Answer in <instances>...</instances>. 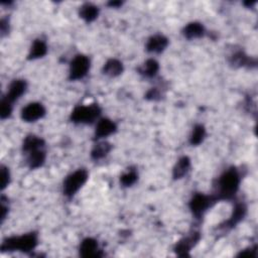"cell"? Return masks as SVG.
I'll return each mask as SVG.
<instances>
[{
	"label": "cell",
	"mask_w": 258,
	"mask_h": 258,
	"mask_svg": "<svg viewBox=\"0 0 258 258\" xmlns=\"http://www.w3.org/2000/svg\"><path fill=\"white\" fill-rule=\"evenodd\" d=\"M246 212H247V208H246L245 204L237 203L233 209L230 219L227 220L223 225H221V228H225V229L234 228L236 225H238L244 219V217L246 216Z\"/></svg>",
	"instance_id": "11"
},
{
	"label": "cell",
	"mask_w": 258,
	"mask_h": 258,
	"mask_svg": "<svg viewBox=\"0 0 258 258\" xmlns=\"http://www.w3.org/2000/svg\"><path fill=\"white\" fill-rule=\"evenodd\" d=\"M26 88H27V84L24 80H14L9 85L7 94L4 97V99L7 100L9 103L13 104L25 93Z\"/></svg>",
	"instance_id": "9"
},
{
	"label": "cell",
	"mask_w": 258,
	"mask_h": 258,
	"mask_svg": "<svg viewBox=\"0 0 258 258\" xmlns=\"http://www.w3.org/2000/svg\"><path fill=\"white\" fill-rule=\"evenodd\" d=\"M99 15V8L98 6L92 3H85L80 7V16L86 22L94 21Z\"/></svg>",
	"instance_id": "20"
},
{
	"label": "cell",
	"mask_w": 258,
	"mask_h": 258,
	"mask_svg": "<svg viewBox=\"0 0 258 258\" xmlns=\"http://www.w3.org/2000/svg\"><path fill=\"white\" fill-rule=\"evenodd\" d=\"M168 46V40L162 35H155L152 37L147 44V51L152 53H160Z\"/></svg>",
	"instance_id": "14"
},
{
	"label": "cell",
	"mask_w": 258,
	"mask_h": 258,
	"mask_svg": "<svg viewBox=\"0 0 258 258\" xmlns=\"http://www.w3.org/2000/svg\"><path fill=\"white\" fill-rule=\"evenodd\" d=\"M116 130H117V126L115 123L110 119L103 118L97 122L96 129H95V137L97 139L105 138L113 133H115Z\"/></svg>",
	"instance_id": "12"
},
{
	"label": "cell",
	"mask_w": 258,
	"mask_h": 258,
	"mask_svg": "<svg viewBox=\"0 0 258 258\" xmlns=\"http://www.w3.org/2000/svg\"><path fill=\"white\" fill-rule=\"evenodd\" d=\"M48 52V46L43 40H36L31 48L30 53H28V60H38L44 56Z\"/></svg>",
	"instance_id": "19"
},
{
	"label": "cell",
	"mask_w": 258,
	"mask_h": 258,
	"mask_svg": "<svg viewBox=\"0 0 258 258\" xmlns=\"http://www.w3.org/2000/svg\"><path fill=\"white\" fill-rule=\"evenodd\" d=\"M112 146L107 141H101L93 148L91 152V157L94 160H99L104 158L108 155V154L111 152Z\"/></svg>",
	"instance_id": "22"
},
{
	"label": "cell",
	"mask_w": 258,
	"mask_h": 258,
	"mask_svg": "<svg viewBox=\"0 0 258 258\" xmlns=\"http://www.w3.org/2000/svg\"><path fill=\"white\" fill-rule=\"evenodd\" d=\"M146 98L151 101H157V100H160L161 94L157 88H153L147 93Z\"/></svg>",
	"instance_id": "28"
},
{
	"label": "cell",
	"mask_w": 258,
	"mask_h": 258,
	"mask_svg": "<svg viewBox=\"0 0 258 258\" xmlns=\"http://www.w3.org/2000/svg\"><path fill=\"white\" fill-rule=\"evenodd\" d=\"M10 182L9 170L5 165L1 166V190H4Z\"/></svg>",
	"instance_id": "27"
},
{
	"label": "cell",
	"mask_w": 258,
	"mask_h": 258,
	"mask_svg": "<svg viewBox=\"0 0 258 258\" xmlns=\"http://www.w3.org/2000/svg\"><path fill=\"white\" fill-rule=\"evenodd\" d=\"M103 73L111 78L118 77L123 73V65L116 59H110L105 63L103 67Z\"/></svg>",
	"instance_id": "18"
},
{
	"label": "cell",
	"mask_w": 258,
	"mask_h": 258,
	"mask_svg": "<svg viewBox=\"0 0 258 258\" xmlns=\"http://www.w3.org/2000/svg\"><path fill=\"white\" fill-rule=\"evenodd\" d=\"M230 64L234 68H241V67H249L252 63L251 62H256L255 60H252L251 58L243 52H237L230 58Z\"/></svg>",
	"instance_id": "23"
},
{
	"label": "cell",
	"mask_w": 258,
	"mask_h": 258,
	"mask_svg": "<svg viewBox=\"0 0 258 258\" xmlns=\"http://www.w3.org/2000/svg\"><path fill=\"white\" fill-rule=\"evenodd\" d=\"M11 113H12V104L3 98L1 100V103H0V116H1V119L8 118L11 115Z\"/></svg>",
	"instance_id": "26"
},
{
	"label": "cell",
	"mask_w": 258,
	"mask_h": 258,
	"mask_svg": "<svg viewBox=\"0 0 258 258\" xmlns=\"http://www.w3.org/2000/svg\"><path fill=\"white\" fill-rule=\"evenodd\" d=\"M201 235L199 232H192L190 235L184 237L183 239H181L176 247H175V251L179 256H188L189 252L192 250L193 247H195L197 245V243L200 241Z\"/></svg>",
	"instance_id": "8"
},
{
	"label": "cell",
	"mask_w": 258,
	"mask_h": 258,
	"mask_svg": "<svg viewBox=\"0 0 258 258\" xmlns=\"http://www.w3.org/2000/svg\"><path fill=\"white\" fill-rule=\"evenodd\" d=\"M88 177V171L84 168H80L69 175L64 181V195L68 198L74 197L79 192V190L86 184V182H87Z\"/></svg>",
	"instance_id": "4"
},
{
	"label": "cell",
	"mask_w": 258,
	"mask_h": 258,
	"mask_svg": "<svg viewBox=\"0 0 258 258\" xmlns=\"http://www.w3.org/2000/svg\"><path fill=\"white\" fill-rule=\"evenodd\" d=\"M80 255L82 257H99L102 256L98 242L93 238H86L81 242Z\"/></svg>",
	"instance_id": "10"
},
{
	"label": "cell",
	"mask_w": 258,
	"mask_h": 258,
	"mask_svg": "<svg viewBox=\"0 0 258 258\" xmlns=\"http://www.w3.org/2000/svg\"><path fill=\"white\" fill-rule=\"evenodd\" d=\"M0 30H1V36L4 37L9 32V22L7 18H2L0 22Z\"/></svg>",
	"instance_id": "29"
},
{
	"label": "cell",
	"mask_w": 258,
	"mask_h": 258,
	"mask_svg": "<svg viewBox=\"0 0 258 258\" xmlns=\"http://www.w3.org/2000/svg\"><path fill=\"white\" fill-rule=\"evenodd\" d=\"M137 180H138V174L134 168H130L127 173L123 174L120 177V183L124 187H131L137 182Z\"/></svg>",
	"instance_id": "25"
},
{
	"label": "cell",
	"mask_w": 258,
	"mask_h": 258,
	"mask_svg": "<svg viewBox=\"0 0 258 258\" xmlns=\"http://www.w3.org/2000/svg\"><path fill=\"white\" fill-rule=\"evenodd\" d=\"M206 137V129L202 124H197L193 128V132L190 137V143L192 146H199L204 141Z\"/></svg>",
	"instance_id": "24"
},
{
	"label": "cell",
	"mask_w": 258,
	"mask_h": 258,
	"mask_svg": "<svg viewBox=\"0 0 258 258\" xmlns=\"http://www.w3.org/2000/svg\"><path fill=\"white\" fill-rule=\"evenodd\" d=\"M240 181V174L235 167L225 170L218 179L217 192L214 195L217 201L234 199L238 192Z\"/></svg>",
	"instance_id": "1"
},
{
	"label": "cell",
	"mask_w": 258,
	"mask_h": 258,
	"mask_svg": "<svg viewBox=\"0 0 258 258\" xmlns=\"http://www.w3.org/2000/svg\"><path fill=\"white\" fill-rule=\"evenodd\" d=\"M90 70V60L84 54H78L70 64V80L76 81L83 79Z\"/></svg>",
	"instance_id": "6"
},
{
	"label": "cell",
	"mask_w": 258,
	"mask_h": 258,
	"mask_svg": "<svg viewBox=\"0 0 258 258\" xmlns=\"http://www.w3.org/2000/svg\"><path fill=\"white\" fill-rule=\"evenodd\" d=\"M46 112L43 104L38 102L30 103L21 110V119L25 122H36L46 115Z\"/></svg>",
	"instance_id": "7"
},
{
	"label": "cell",
	"mask_w": 258,
	"mask_h": 258,
	"mask_svg": "<svg viewBox=\"0 0 258 258\" xmlns=\"http://www.w3.org/2000/svg\"><path fill=\"white\" fill-rule=\"evenodd\" d=\"M38 234L35 232L6 238L1 245L2 251H20L28 253L33 251L38 245Z\"/></svg>",
	"instance_id": "2"
},
{
	"label": "cell",
	"mask_w": 258,
	"mask_h": 258,
	"mask_svg": "<svg viewBox=\"0 0 258 258\" xmlns=\"http://www.w3.org/2000/svg\"><path fill=\"white\" fill-rule=\"evenodd\" d=\"M7 213H8V206H5L3 200H1V220H2V222L6 218Z\"/></svg>",
	"instance_id": "30"
},
{
	"label": "cell",
	"mask_w": 258,
	"mask_h": 258,
	"mask_svg": "<svg viewBox=\"0 0 258 258\" xmlns=\"http://www.w3.org/2000/svg\"><path fill=\"white\" fill-rule=\"evenodd\" d=\"M216 202H218L214 195H204V194H195L190 201V209L193 215L200 219L202 218L205 212L210 209Z\"/></svg>",
	"instance_id": "5"
},
{
	"label": "cell",
	"mask_w": 258,
	"mask_h": 258,
	"mask_svg": "<svg viewBox=\"0 0 258 258\" xmlns=\"http://www.w3.org/2000/svg\"><path fill=\"white\" fill-rule=\"evenodd\" d=\"M101 115V108L98 104H91L88 106H77L72 114L71 120L79 124H92Z\"/></svg>",
	"instance_id": "3"
},
{
	"label": "cell",
	"mask_w": 258,
	"mask_h": 258,
	"mask_svg": "<svg viewBox=\"0 0 258 258\" xmlns=\"http://www.w3.org/2000/svg\"><path fill=\"white\" fill-rule=\"evenodd\" d=\"M159 71V64L154 60V59H150L148 60L145 64H143L139 69L138 72L141 76L146 77V78H154L157 75Z\"/></svg>",
	"instance_id": "21"
},
{
	"label": "cell",
	"mask_w": 258,
	"mask_h": 258,
	"mask_svg": "<svg viewBox=\"0 0 258 258\" xmlns=\"http://www.w3.org/2000/svg\"><path fill=\"white\" fill-rule=\"evenodd\" d=\"M45 147H46V143L43 138L37 135H28L23 140L22 151L24 154H27L39 149H44Z\"/></svg>",
	"instance_id": "16"
},
{
	"label": "cell",
	"mask_w": 258,
	"mask_h": 258,
	"mask_svg": "<svg viewBox=\"0 0 258 258\" xmlns=\"http://www.w3.org/2000/svg\"><path fill=\"white\" fill-rule=\"evenodd\" d=\"M25 155H26L27 165L31 169H37V168L42 167L44 165V163L46 161V157H47L45 148L33 151Z\"/></svg>",
	"instance_id": "13"
},
{
	"label": "cell",
	"mask_w": 258,
	"mask_h": 258,
	"mask_svg": "<svg viewBox=\"0 0 258 258\" xmlns=\"http://www.w3.org/2000/svg\"><path fill=\"white\" fill-rule=\"evenodd\" d=\"M190 168H191V159L188 156L181 157L177 161V163L173 169V178L175 180L183 179L185 176L188 175Z\"/></svg>",
	"instance_id": "17"
},
{
	"label": "cell",
	"mask_w": 258,
	"mask_h": 258,
	"mask_svg": "<svg viewBox=\"0 0 258 258\" xmlns=\"http://www.w3.org/2000/svg\"><path fill=\"white\" fill-rule=\"evenodd\" d=\"M108 5L109 6H111V7H118V6H120V5H122V2H120V1H111V2H109L108 3Z\"/></svg>",
	"instance_id": "31"
},
{
	"label": "cell",
	"mask_w": 258,
	"mask_h": 258,
	"mask_svg": "<svg viewBox=\"0 0 258 258\" xmlns=\"http://www.w3.org/2000/svg\"><path fill=\"white\" fill-rule=\"evenodd\" d=\"M206 31L202 23L200 22H191L188 23L183 30V35L188 40H196L203 38Z\"/></svg>",
	"instance_id": "15"
}]
</instances>
